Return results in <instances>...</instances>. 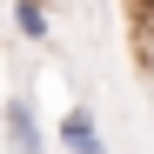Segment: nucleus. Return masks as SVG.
I'll return each mask as SVG.
<instances>
[{"label": "nucleus", "mask_w": 154, "mask_h": 154, "mask_svg": "<svg viewBox=\"0 0 154 154\" xmlns=\"http://www.w3.org/2000/svg\"><path fill=\"white\" fill-rule=\"evenodd\" d=\"M14 27H20V40H47V7H14Z\"/></svg>", "instance_id": "3"}, {"label": "nucleus", "mask_w": 154, "mask_h": 154, "mask_svg": "<svg viewBox=\"0 0 154 154\" xmlns=\"http://www.w3.org/2000/svg\"><path fill=\"white\" fill-rule=\"evenodd\" d=\"M0 134H7V154H47V134H40L27 94H14L7 107H0Z\"/></svg>", "instance_id": "1"}, {"label": "nucleus", "mask_w": 154, "mask_h": 154, "mask_svg": "<svg viewBox=\"0 0 154 154\" xmlns=\"http://www.w3.org/2000/svg\"><path fill=\"white\" fill-rule=\"evenodd\" d=\"M134 40H141V67L154 74V7H134Z\"/></svg>", "instance_id": "4"}, {"label": "nucleus", "mask_w": 154, "mask_h": 154, "mask_svg": "<svg viewBox=\"0 0 154 154\" xmlns=\"http://www.w3.org/2000/svg\"><path fill=\"white\" fill-rule=\"evenodd\" d=\"M60 154H107V141H100V121L87 100H74V107L60 114Z\"/></svg>", "instance_id": "2"}]
</instances>
